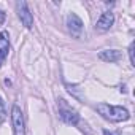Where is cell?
Masks as SVG:
<instances>
[{
	"instance_id": "1",
	"label": "cell",
	"mask_w": 135,
	"mask_h": 135,
	"mask_svg": "<svg viewBox=\"0 0 135 135\" xmlns=\"http://www.w3.org/2000/svg\"><path fill=\"white\" fill-rule=\"evenodd\" d=\"M97 111L105 119H110L113 122H121V121L129 119V111L122 107H111L107 103H100V105H97Z\"/></svg>"
},
{
	"instance_id": "2",
	"label": "cell",
	"mask_w": 135,
	"mask_h": 135,
	"mask_svg": "<svg viewBox=\"0 0 135 135\" xmlns=\"http://www.w3.org/2000/svg\"><path fill=\"white\" fill-rule=\"evenodd\" d=\"M59 114H60V119L64 121V122H67V124H76L78 122V119H80V116H78V113L72 108V107H69L65 103V100H59Z\"/></svg>"
},
{
	"instance_id": "3",
	"label": "cell",
	"mask_w": 135,
	"mask_h": 135,
	"mask_svg": "<svg viewBox=\"0 0 135 135\" xmlns=\"http://www.w3.org/2000/svg\"><path fill=\"white\" fill-rule=\"evenodd\" d=\"M11 121H13V130H15V135H26V127H24V116H22V111L18 105L13 107V111H11Z\"/></svg>"
},
{
	"instance_id": "4",
	"label": "cell",
	"mask_w": 135,
	"mask_h": 135,
	"mask_svg": "<svg viewBox=\"0 0 135 135\" xmlns=\"http://www.w3.org/2000/svg\"><path fill=\"white\" fill-rule=\"evenodd\" d=\"M16 8H18V16H19V19H21V22H22L27 29H30V27L33 26V16H32V13H30V10H29L27 3L24 2V0H21V2L16 3Z\"/></svg>"
},
{
	"instance_id": "5",
	"label": "cell",
	"mask_w": 135,
	"mask_h": 135,
	"mask_svg": "<svg viewBox=\"0 0 135 135\" xmlns=\"http://www.w3.org/2000/svg\"><path fill=\"white\" fill-rule=\"evenodd\" d=\"M67 26H69V30L72 32V35H75V37L81 35V32H83V21L75 13L67 16Z\"/></svg>"
},
{
	"instance_id": "6",
	"label": "cell",
	"mask_w": 135,
	"mask_h": 135,
	"mask_svg": "<svg viewBox=\"0 0 135 135\" xmlns=\"http://www.w3.org/2000/svg\"><path fill=\"white\" fill-rule=\"evenodd\" d=\"M113 22H114V16H113V13H111V11H105V13H102V16L99 18L95 27H97L99 30L105 32V30H110V29H111Z\"/></svg>"
},
{
	"instance_id": "7",
	"label": "cell",
	"mask_w": 135,
	"mask_h": 135,
	"mask_svg": "<svg viewBox=\"0 0 135 135\" xmlns=\"http://www.w3.org/2000/svg\"><path fill=\"white\" fill-rule=\"evenodd\" d=\"M8 48H10V45H8V32L3 30V32H0V65L3 64L5 57L8 56Z\"/></svg>"
},
{
	"instance_id": "8",
	"label": "cell",
	"mask_w": 135,
	"mask_h": 135,
	"mask_svg": "<svg viewBox=\"0 0 135 135\" xmlns=\"http://www.w3.org/2000/svg\"><path fill=\"white\" fill-rule=\"evenodd\" d=\"M121 57H122V54L118 49H107V51H102L99 54V59L105 60V62H118Z\"/></svg>"
},
{
	"instance_id": "9",
	"label": "cell",
	"mask_w": 135,
	"mask_h": 135,
	"mask_svg": "<svg viewBox=\"0 0 135 135\" xmlns=\"http://www.w3.org/2000/svg\"><path fill=\"white\" fill-rule=\"evenodd\" d=\"M67 89H69V92H70V94H73L76 99L83 100V95L78 92V91H80V86H76V84H67Z\"/></svg>"
},
{
	"instance_id": "10",
	"label": "cell",
	"mask_w": 135,
	"mask_h": 135,
	"mask_svg": "<svg viewBox=\"0 0 135 135\" xmlns=\"http://www.w3.org/2000/svg\"><path fill=\"white\" fill-rule=\"evenodd\" d=\"M7 118V111H5V103L2 100V97H0V124H2Z\"/></svg>"
},
{
	"instance_id": "11",
	"label": "cell",
	"mask_w": 135,
	"mask_h": 135,
	"mask_svg": "<svg viewBox=\"0 0 135 135\" xmlns=\"http://www.w3.org/2000/svg\"><path fill=\"white\" fill-rule=\"evenodd\" d=\"M133 48H135V43H130L129 46V56H130V64L135 65V57H133Z\"/></svg>"
},
{
	"instance_id": "12",
	"label": "cell",
	"mask_w": 135,
	"mask_h": 135,
	"mask_svg": "<svg viewBox=\"0 0 135 135\" xmlns=\"http://www.w3.org/2000/svg\"><path fill=\"white\" fill-rule=\"evenodd\" d=\"M5 18H7V16H5V13H3V11H0V24L5 22Z\"/></svg>"
},
{
	"instance_id": "13",
	"label": "cell",
	"mask_w": 135,
	"mask_h": 135,
	"mask_svg": "<svg viewBox=\"0 0 135 135\" xmlns=\"http://www.w3.org/2000/svg\"><path fill=\"white\" fill-rule=\"evenodd\" d=\"M103 135H113V133H110L108 130H103Z\"/></svg>"
}]
</instances>
